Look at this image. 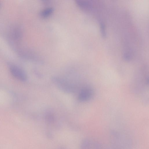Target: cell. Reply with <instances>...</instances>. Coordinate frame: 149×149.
I'll return each instance as SVG.
<instances>
[{
  "label": "cell",
  "mask_w": 149,
  "mask_h": 149,
  "mask_svg": "<svg viewBox=\"0 0 149 149\" xmlns=\"http://www.w3.org/2000/svg\"><path fill=\"white\" fill-rule=\"evenodd\" d=\"M52 80L60 89L64 92L71 93L75 90V88L73 85L62 78L54 77L52 78Z\"/></svg>",
  "instance_id": "6da1fadb"
},
{
  "label": "cell",
  "mask_w": 149,
  "mask_h": 149,
  "mask_svg": "<svg viewBox=\"0 0 149 149\" xmlns=\"http://www.w3.org/2000/svg\"><path fill=\"white\" fill-rule=\"evenodd\" d=\"M10 71L12 74L15 78L22 81H26L27 75L24 71L17 66L12 64L9 65Z\"/></svg>",
  "instance_id": "7a4b0ae2"
},
{
  "label": "cell",
  "mask_w": 149,
  "mask_h": 149,
  "mask_svg": "<svg viewBox=\"0 0 149 149\" xmlns=\"http://www.w3.org/2000/svg\"><path fill=\"white\" fill-rule=\"evenodd\" d=\"M93 93V90L91 88L89 87H85L80 92L78 95V100L81 102L87 101L91 98Z\"/></svg>",
  "instance_id": "3957f363"
},
{
  "label": "cell",
  "mask_w": 149,
  "mask_h": 149,
  "mask_svg": "<svg viewBox=\"0 0 149 149\" xmlns=\"http://www.w3.org/2000/svg\"><path fill=\"white\" fill-rule=\"evenodd\" d=\"M76 3L78 6L84 10H88L91 9L92 7V3L90 1H77Z\"/></svg>",
  "instance_id": "277c9868"
},
{
  "label": "cell",
  "mask_w": 149,
  "mask_h": 149,
  "mask_svg": "<svg viewBox=\"0 0 149 149\" xmlns=\"http://www.w3.org/2000/svg\"><path fill=\"white\" fill-rule=\"evenodd\" d=\"M54 11L52 8H48L43 10L41 13V15L43 17H47L51 15Z\"/></svg>",
  "instance_id": "5b68a950"
},
{
  "label": "cell",
  "mask_w": 149,
  "mask_h": 149,
  "mask_svg": "<svg viewBox=\"0 0 149 149\" xmlns=\"http://www.w3.org/2000/svg\"><path fill=\"white\" fill-rule=\"evenodd\" d=\"M100 24L101 32L102 35L103 37L105 38L106 37L107 35L105 25L102 22L100 23Z\"/></svg>",
  "instance_id": "8992f818"
}]
</instances>
